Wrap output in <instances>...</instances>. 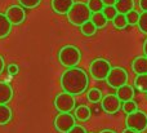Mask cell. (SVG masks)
<instances>
[{
	"label": "cell",
	"instance_id": "6da1fadb",
	"mask_svg": "<svg viewBox=\"0 0 147 133\" xmlns=\"http://www.w3.org/2000/svg\"><path fill=\"white\" fill-rule=\"evenodd\" d=\"M89 85V76L83 69L75 66L67 69L61 75V87L63 92L72 96H79L86 90Z\"/></svg>",
	"mask_w": 147,
	"mask_h": 133
},
{
	"label": "cell",
	"instance_id": "7a4b0ae2",
	"mask_svg": "<svg viewBox=\"0 0 147 133\" xmlns=\"http://www.w3.org/2000/svg\"><path fill=\"white\" fill-rule=\"evenodd\" d=\"M90 16H92V12L89 10L86 3L76 1L74 3L71 9L67 12V20H69V22L71 25L80 27L83 23H85L86 21L90 20Z\"/></svg>",
	"mask_w": 147,
	"mask_h": 133
},
{
	"label": "cell",
	"instance_id": "3957f363",
	"mask_svg": "<svg viewBox=\"0 0 147 133\" xmlns=\"http://www.w3.org/2000/svg\"><path fill=\"white\" fill-rule=\"evenodd\" d=\"M81 59V52L78 47L75 45H65L59 49L58 52V61L62 66L67 67H75Z\"/></svg>",
	"mask_w": 147,
	"mask_h": 133
},
{
	"label": "cell",
	"instance_id": "277c9868",
	"mask_svg": "<svg viewBox=\"0 0 147 133\" xmlns=\"http://www.w3.org/2000/svg\"><path fill=\"white\" fill-rule=\"evenodd\" d=\"M128 79H129V75H128L127 70L120 66H116V67H111V70H110L109 75L106 78V82L111 88L117 89L121 85L127 84Z\"/></svg>",
	"mask_w": 147,
	"mask_h": 133
},
{
	"label": "cell",
	"instance_id": "5b68a950",
	"mask_svg": "<svg viewBox=\"0 0 147 133\" xmlns=\"http://www.w3.org/2000/svg\"><path fill=\"white\" fill-rule=\"evenodd\" d=\"M110 70H111V63L105 58H96L92 61L89 67V72L96 80H106Z\"/></svg>",
	"mask_w": 147,
	"mask_h": 133
},
{
	"label": "cell",
	"instance_id": "8992f818",
	"mask_svg": "<svg viewBox=\"0 0 147 133\" xmlns=\"http://www.w3.org/2000/svg\"><path fill=\"white\" fill-rule=\"evenodd\" d=\"M125 126L127 128L134 129L138 132H143L147 129V114L143 111H134L132 114H128L125 119Z\"/></svg>",
	"mask_w": 147,
	"mask_h": 133
},
{
	"label": "cell",
	"instance_id": "52a82bcc",
	"mask_svg": "<svg viewBox=\"0 0 147 133\" xmlns=\"http://www.w3.org/2000/svg\"><path fill=\"white\" fill-rule=\"evenodd\" d=\"M75 96L62 92L54 98V107L58 113H71L75 109Z\"/></svg>",
	"mask_w": 147,
	"mask_h": 133
},
{
	"label": "cell",
	"instance_id": "ba28073f",
	"mask_svg": "<svg viewBox=\"0 0 147 133\" xmlns=\"http://www.w3.org/2000/svg\"><path fill=\"white\" fill-rule=\"evenodd\" d=\"M75 124V116L70 113H59L54 119V127L59 133H67Z\"/></svg>",
	"mask_w": 147,
	"mask_h": 133
},
{
	"label": "cell",
	"instance_id": "9c48e42d",
	"mask_svg": "<svg viewBox=\"0 0 147 133\" xmlns=\"http://www.w3.org/2000/svg\"><path fill=\"white\" fill-rule=\"evenodd\" d=\"M5 16L12 23V26H17L25 22L26 20V10L21 5H10L7 10H5Z\"/></svg>",
	"mask_w": 147,
	"mask_h": 133
},
{
	"label": "cell",
	"instance_id": "30bf717a",
	"mask_svg": "<svg viewBox=\"0 0 147 133\" xmlns=\"http://www.w3.org/2000/svg\"><path fill=\"white\" fill-rule=\"evenodd\" d=\"M101 105H102V109L107 114H116L120 110L121 101L117 98L116 95H107L106 97H102Z\"/></svg>",
	"mask_w": 147,
	"mask_h": 133
},
{
	"label": "cell",
	"instance_id": "8fae6325",
	"mask_svg": "<svg viewBox=\"0 0 147 133\" xmlns=\"http://www.w3.org/2000/svg\"><path fill=\"white\" fill-rule=\"evenodd\" d=\"M13 88L9 83L0 82V105H8L13 98Z\"/></svg>",
	"mask_w": 147,
	"mask_h": 133
},
{
	"label": "cell",
	"instance_id": "7c38bea8",
	"mask_svg": "<svg viewBox=\"0 0 147 133\" xmlns=\"http://www.w3.org/2000/svg\"><path fill=\"white\" fill-rule=\"evenodd\" d=\"M75 0H52V9L57 14H67Z\"/></svg>",
	"mask_w": 147,
	"mask_h": 133
},
{
	"label": "cell",
	"instance_id": "4fadbf2b",
	"mask_svg": "<svg viewBox=\"0 0 147 133\" xmlns=\"http://www.w3.org/2000/svg\"><path fill=\"white\" fill-rule=\"evenodd\" d=\"M116 96H117V98H119L121 102H127V101L133 100V97H134V89H133L132 85H129L127 83V84L121 85L120 88H117L116 89Z\"/></svg>",
	"mask_w": 147,
	"mask_h": 133
},
{
	"label": "cell",
	"instance_id": "5bb4252c",
	"mask_svg": "<svg viewBox=\"0 0 147 133\" xmlns=\"http://www.w3.org/2000/svg\"><path fill=\"white\" fill-rule=\"evenodd\" d=\"M132 70L137 75L147 74V57H145V56L136 57L132 62Z\"/></svg>",
	"mask_w": 147,
	"mask_h": 133
},
{
	"label": "cell",
	"instance_id": "9a60e30c",
	"mask_svg": "<svg viewBox=\"0 0 147 133\" xmlns=\"http://www.w3.org/2000/svg\"><path fill=\"white\" fill-rule=\"evenodd\" d=\"M12 31V23L7 18L5 13H0V39L7 38Z\"/></svg>",
	"mask_w": 147,
	"mask_h": 133
},
{
	"label": "cell",
	"instance_id": "2e32d148",
	"mask_svg": "<svg viewBox=\"0 0 147 133\" xmlns=\"http://www.w3.org/2000/svg\"><path fill=\"white\" fill-rule=\"evenodd\" d=\"M134 0H116L115 3V8H116L117 13L121 14H127L129 10L134 9Z\"/></svg>",
	"mask_w": 147,
	"mask_h": 133
},
{
	"label": "cell",
	"instance_id": "e0dca14e",
	"mask_svg": "<svg viewBox=\"0 0 147 133\" xmlns=\"http://www.w3.org/2000/svg\"><path fill=\"white\" fill-rule=\"evenodd\" d=\"M90 109L88 107V106L85 105H80L78 106V107L75 109V113H74V116H75V119H78V120L80 122H86L90 119Z\"/></svg>",
	"mask_w": 147,
	"mask_h": 133
},
{
	"label": "cell",
	"instance_id": "ac0fdd59",
	"mask_svg": "<svg viewBox=\"0 0 147 133\" xmlns=\"http://www.w3.org/2000/svg\"><path fill=\"white\" fill-rule=\"evenodd\" d=\"M12 109L8 105H0V126H5L12 120Z\"/></svg>",
	"mask_w": 147,
	"mask_h": 133
},
{
	"label": "cell",
	"instance_id": "d6986e66",
	"mask_svg": "<svg viewBox=\"0 0 147 133\" xmlns=\"http://www.w3.org/2000/svg\"><path fill=\"white\" fill-rule=\"evenodd\" d=\"M90 21L94 23V26H96L97 28H103L105 26L107 25V22H109V21L106 20V17L103 16V13H102V12L92 13V16H90Z\"/></svg>",
	"mask_w": 147,
	"mask_h": 133
},
{
	"label": "cell",
	"instance_id": "ffe728a7",
	"mask_svg": "<svg viewBox=\"0 0 147 133\" xmlns=\"http://www.w3.org/2000/svg\"><path fill=\"white\" fill-rule=\"evenodd\" d=\"M97 30H98V28L94 26V23L92 22L90 20L86 21L85 23H83V25L80 26V31L84 36H93L94 34L97 32Z\"/></svg>",
	"mask_w": 147,
	"mask_h": 133
},
{
	"label": "cell",
	"instance_id": "44dd1931",
	"mask_svg": "<svg viewBox=\"0 0 147 133\" xmlns=\"http://www.w3.org/2000/svg\"><path fill=\"white\" fill-rule=\"evenodd\" d=\"M134 87L141 92H147V74H141L136 76Z\"/></svg>",
	"mask_w": 147,
	"mask_h": 133
},
{
	"label": "cell",
	"instance_id": "7402d4cb",
	"mask_svg": "<svg viewBox=\"0 0 147 133\" xmlns=\"http://www.w3.org/2000/svg\"><path fill=\"white\" fill-rule=\"evenodd\" d=\"M112 23H114V26L117 30H124L128 26L127 17H125V14H121V13H117V14L115 16V18L112 20Z\"/></svg>",
	"mask_w": 147,
	"mask_h": 133
},
{
	"label": "cell",
	"instance_id": "603a6c76",
	"mask_svg": "<svg viewBox=\"0 0 147 133\" xmlns=\"http://www.w3.org/2000/svg\"><path fill=\"white\" fill-rule=\"evenodd\" d=\"M86 5H88L89 10H90L92 13L102 12L105 8V4L102 0H88V1H86Z\"/></svg>",
	"mask_w": 147,
	"mask_h": 133
},
{
	"label": "cell",
	"instance_id": "cb8c5ba5",
	"mask_svg": "<svg viewBox=\"0 0 147 133\" xmlns=\"http://www.w3.org/2000/svg\"><path fill=\"white\" fill-rule=\"evenodd\" d=\"M88 100L93 103H97L102 100V92L97 88H92L88 90Z\"/></svg>",
	"mask_w": 147,
	"mask_h": 133
},
{
	"label": "cell",
	"instance_id": "d4e9b609",
	"mask_svg": "<svg viewBox=\"0 0 147 133\" xmlns=\"http://www.w3.org/2000/svg\"><path fill=\"white\" fill-rule=\"evenodd\" d=\"M102 13H103V16L106 17L107 21H112L115 18V16L117 14V10L115 8V5H105Z\"/></svg>",
	"mask_w": 147,
	"mask_h": 133
},
{
	"label": "cell",
	"instance_id": "484cf974",
	"mask_svg": "<svg viewBox=\"0 0 147 133\" xmlns=\"http://www.w3.org/2000/svg\"><path fill=\"white\" fill-rule=\"evenodd\" d=\"M125 17H127L128 25L134 26V25H137L138 23V20H140V13H138L137 10L132 9V10H129V12L125 14Z\"/></svg>",
	"mask_w": 147,
	"mask_h": 133
},
{
	"label": "cell",
	"instance_id": "4316f807",
	"mask_svg": "<svg viewBox=\"0 0 147 133\" xmlns=\"http://www.w3.org/2000/svg\"><path fill=\"white\" fill-rule=\"evenodd\" d=\"M138 110V105L136 101L130 100V101H127V102H123V111H124L125 114H132L134 113V111Z\"/></svg>",
	"mask_w": 147,
	"mask_h": 133
},
{
	"label": "cell",
	"instance_id": "83f0119b",
	"mask_svg": "<svg viewBox=\"0 0 147 133\" xmlns=\"http://www.w3.org/2000/svg\"><path fill=\"white\" fill-rule=\"evenodd\" d=\"M138 27L143 34L147 35V12L140 13V20H138Z\"/></svg>",
	"mask_w": 147,
	"mask_h": 133
},
{
	"label": "cell",
	"instance_id": "f1b7e54d",
	"mask_svg": "<svg viewBox=\"0 0 147 133\" xmlns=\"http://www.w3.org/2000/svg\"><path fill=\"white\" fill-rule=\"evenodd\" d=\"M21 7L26 8V9H34L41 3V0H18Z\"/></svg>",
	"mask_w": 147,
	"mask_h": 133
},
{
	"label": "cell",
	"instance_id": "f546056e",
	"mask_svg": "<svg viewBox=\"0 0 147 133\" xmlns=\"http://www.w3.org/2000/svg\"><path fill=\"white\" fill-rule=\"evenodd\" d=\"M7 70H8V74L12 75V76H14V75H17L20 72V67H18L17 63H10Z\"/></svg>",
	"mask_w": 147,
	"mask_h": 133
},
{
	"label": "cell",
	"instance_id": "4dcf8cb0",
	"mask_svg": "<svg viewBox=\"0 0 147 133\" xmlns=\"http://www.w3.org/2000/svg\"><path fill=\"white\" fill-rule=\"evenodd\" d=\"M67 133H86V129L84 128L83 126H78V124H75V126H74Z\"/></svg>",
	"mask_w": 147,
	"mask_h": 133
},
{
	"label": "cell",
	"instance_id": "1f68e13d",
	"mask_svg": "<svg viewBox=\"0 0 147 133\" xmlns=\"http://www.w3.org/2000/svg\"><path fill=\"white\" fill-rule=\"evenodd\" d=\"M140 8L143 12H147V0H140Z\"/></svg>",
	"mask_w": 147,
	"mask_h": 133
},
{
	"label": "cell",
	"instance_id": "d6a6232c",
	"mask_svg": "<svg viewBox=\"0 0 147 133\" xmlns=\"http://www.w3.org/2000/svg\"><path fill=\"white\" fill-rule=\"evenodd\" d=\"M4 67H5V61L3 58V56H0V74L4 71Z\"/></svg>",
	"mask_w": 147,
	"mask_h": 133
},
{
	"label": "cell",
	"instance_id": "836d02e7",
	"mask_svg": "<svg viewBox=\"0 0 147 133\" xmlns=\"http://www.w3.org/2000/svg\"><path fill=\"white\" fill-rule=\"evenodd\" d=\"M102 1H103L105 5H115L116 0H102Z\"/></svg>",
	"mask_w": 147,
	"mask_h": 133
},
{
	"label": "cell",
	"instance_id": "e575fe53",
	"mask_svg": "<svg viewBox=\"0 0 147 133\" xmlns=\"http://www.w3.org/2000/svg\"><path fill=\"white\" fill-rule=\"evenodd\" d=\"M123 133H141V132L134 131V129H130V128H125L124 131H123Z\"/></svg>",
	"mask_w": 147,
	"mask_h": 133
},
{
	"label": "cell",
	"instance_id": "d590c367",
	"mask_svg": "<svg viewBox=\"0 0 147 133\" xmlns=\"http://www.w3.org/2000/svg\"><path fill=\"white\" fill-rule=\"evenodd\" d=\"M143 54H145V57H147V39L143 43Z\"/></svg>",
	"mask_w": 147,
	"mask_h": 133
},
{
	"label": "cell",
	"instance_id": "8d00e7d4",
	"mask_svg": "<svg viewBox=\"0 0 147 133\" xmlns=\"http://www.w3.org/2000/svg\"><path fill=\"white\" fill-rule=\"evenodd\" d=\"M99 133H116V132L112 131V129H103V131H101Z\"/></svg>",
	"mask_w": 147,
	"mask_h": 133
},
{
	"label": "cell",
	"instance_id": "74e56055",
	"mask_svg": "<svg viewBox=\"0 0 147 133\" xmlns=\"http://www.w3.org/2000/svg\"><path fill=\"white\" fill-rule=\"evenodd\" d=\"M146 96H147V92H146Z\"/></svg>",
	"mask_w": 147,
	"mask_h": 133
}]
</instances>
